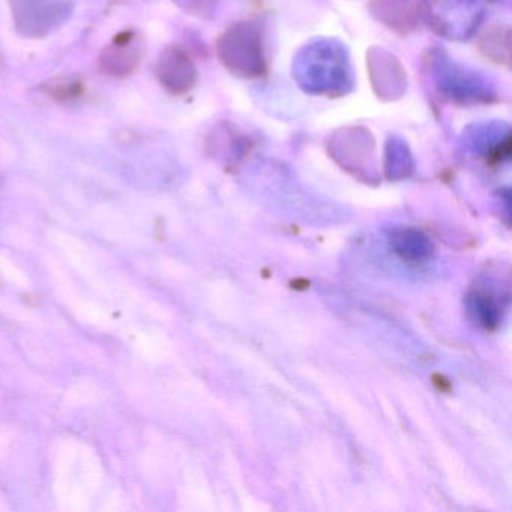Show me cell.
Masks as SVG:
<instances>
[{
    "label": "cell",
    "instance_id": "1",
    "mask_svg": "<svg viewBox=\"0 0 512 512\" xmlns=\"http://www.w3.org/2000/svg\"><path fill=\"white\" fill-rule=\"evenodd\" d=\"M391 247L407 263L424 262L433 253L430 239L415 229L395 230L391 235Z\"/></svg>",
    "mask_w": 512,
    "mask_h": 512
},
{
    "label": "cell",
    "instance_id": "2",
    "mask_svg": "<svg viewBox=\"0 0 512 512\" xmlns=\"http://www.w3.org/2000/svg\"><path fill=\"white\" fill-rule=\"evenodd\" d=\"M467 308H469V313L472 314L473 319L485 328H494L499 323V307L485 293L476 292L469 295Z\"/></svg>",
    "mask_w": 512,
    "mask_h": 512
}]
</instances>
